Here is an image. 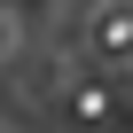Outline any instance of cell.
<instances>
[{
	"instance_id": "1",
	"label": "cell",
	"mask_w": 133,
	"mask_h": 133,
	"mask_svg": "<svg viewBox=\"0 0 133 133\" xmlns=\"http://www.w3.org/2000/svg\"><path fill=\"white\" fill-rule=\"evenodd\" d=\"M94 47H102V55H133V8H110L102 31H94Z\"/></svg>"
}]
</instances>
